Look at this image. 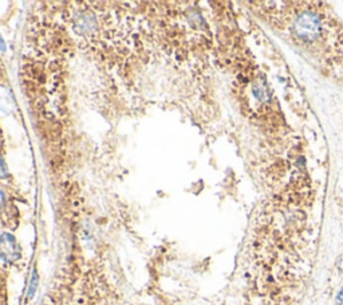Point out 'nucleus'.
<instances>
[{
  "instance_id": "f257e3e1",
  "label": "nucleus",
  "mask_w": 343,
  "mask_h": 305,
  "mask_svg": "<svg viewBox=\"0 0 343 305\" xmlns=\"http://www.w3.org/2000/svg\"><path fill=\"white\" fill-rule=\"evenodd\" d=\"M321 20L312 12H303L295 22V32L300 39L314 41L321 34Z\"/></svg>"
},
{
  "instance_id": "f03ea898",
  "label": "nucleus",
  "mask_w": 343,
  "mask_h": 305,
  "mask_svg": "<svg viewBox=\"0 0 343 305\" xmlns=\"http://www.w3.org/2000/svg\"><path fill=\"white\" fill-rule=\"evenodd\" d=\"M36 283H38V277H36V274H34V280H31V285H30V289H28V297H31L32 295H34L36 288Z\"/></svg>"
},
{
  "instance_id": "7ed1b4c3",
  "label": "nucleus",
  "mask_w": 343,
  "mask_h": 305,
  "mask_svg": "<svg viewBox=\"0 0 343 305\" xmlns=\"http://www.w3.org/2000/svg\"><path fill=\"white\" fill-rule=\"evenodd\" d=\"M337 300H338V303L341 304V303H343V288L341 289V292L338 293V297H337Z\"/></svg>"
}]
</instances>
